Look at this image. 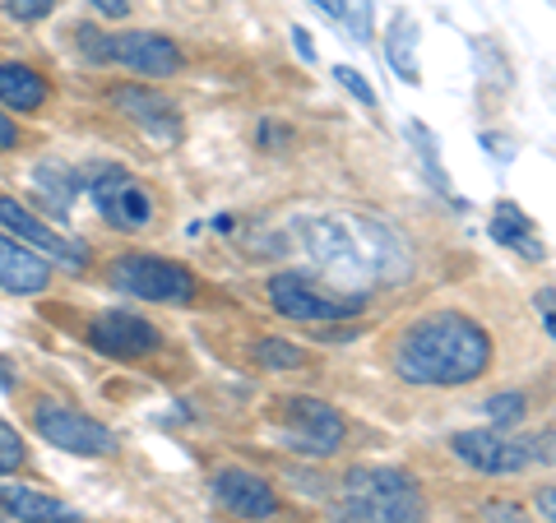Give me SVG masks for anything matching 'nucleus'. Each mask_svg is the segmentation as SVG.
Returning a JSON list of instances; mask_svg holds the SVG:
<instances>
[{"mask_svg": "<svg viewBox=\"0 0 556 523\" xmlns=\"http://www.w3.org/2000/svg\"><path fill=\"white\" fill-rule=\"evenodd\" d=\"M486 417L496 422V431L515 426L519 417H525V394H496V398H486Z\"/></svg>", "mask_w": 556, "mask_h": 523, "instance_id": "nucleus-23", "label": "nucleus"}, {"mask_svg": "<svg viewBox=\"0 0 556 523\" xmlns=\"http://www.w3.org/2000/svg\"><path fill=\"white\" fill-rule=\"evenodd\" d=\"M343 435H348L343 417H339V408H329L325 398L298 394V398L278 404V441H283V449H292V455L329 459L343 445Z\"/></svg>", "mask_w": 556, "mask_h": 523, "instance_id": "nucleus-6", "label": "nucleus"}, {"mask_svg": "<svg viewBox=\"0 0 556 523\" xmlns=\"http://www.w3.org/2000/svg\"><path fill=\"white\" fill-rule=\"evenodd\" d=\"M486 366H492V339L459 310H431V316L413 320L404 339L394 343V375L408 385H473L486 375Z\"/></svg>", "mask_w": 556, "mask_h": 523, "instance_id": "nucleus-2", "label": "nucleus"}, {"mask_svg": "<svg viewBox=\"0 0 556 523\" xmlns=\"http://www.w3.org/2000/svg\"><path fill=\"white\" fill-rule=\"evenodd\" d=\"M269 306L298 324H334V320L362 316V310H367V296L316 283L311 273H274L269 278Z\"/></svg>", "mask_w": 556, "mask_h": 523, "instance_id": "nucleus-4", "label": "nucleus"}, {"mask_svg": "<svg viewBox=\"0 0 556 523\" xmlns=\"http://www.w3.org/2000/svg\"><path fill=\"white\" fill-rule=\"evenodd\" d=\"M47 283H51V265H47V259L38 251L20 246L14 237L0 232V288L20 292V296H38V292H47Z\"/></svg>", "mask_w": 556, "mask_h": 523, "instance_id": "nucleus-15", "label": "nucleus"}, {"mask_svg": "<svg viewBox=\"0 0 556 523\" xmlns=\"http://www.w3.org/2000/svg\"><path fill=\"white\" fill-rule=\"evenodd\" d=\"M0 102L14 112H38L47 102V79L33 65L0 61Z\"/></svg>", "mask_w": 556, "mask_h": 523, "instance_id": "nucleus-18", "label": "nucleus"}, {"mask_svg": "<svg viewBox=\"0 0 556 523\" xmlns=\"http://www.w3.org/2000/svg\"><path fill=\"white\" fill-rule=\"evenodd\" d=\"M329 514L334 523H427V496L404 468H353L329 500Z\"/></svg>", "mask_w": 556, "mask_h": 523, "instance_id": "nucleus-3", "label": "nucleus"}, {"mask_svg": "<svg viewBox=\"0 0 556 523\" xmlns=\"http://www.w3.org/2000/svg\"><path fill=\"white\" fill-rule=\"evenodd\" d=\"M98 14H108V20H126L130 14V0H89Z\"/></svg>", "mask_w": 556, "mask_h": 523, "instance_id": "nucleus-27", "label": "nucleus"}, {"mask_svg": "<svg viewBox=\"0 0 556 523\" xmlns=\"http://www.w3.org/2000/svg\"><path fill=\"white\" fill-rule=\"evenodd\" d=\"M306 255L320 265L325 278L339 288H371V283H404L413 273V251L390 222L367 214H329L306 218L302 228Z\"/></svg>", "mask_w": 556, "mask_h": 523, "instance_id": "nucleus-1", "label": "nucleus"}, {"mask_svg": "<svg viewBox=\"0 0 556 523\" xmlns=\"http://www.w3.org/2000/svg\"><path fill=\"white\" fill-rule=\"evenodd\" d=\"M450 449L468 463L478 468L486 477H506V473H519V468L533 463V441H510L506 431H459Z\"/></svg>", "mask_w": 556, "mask_h": 523, "instance_id": "nucleus-11", "label": "nucleus"}, {"mask_svg": "<svg viewBox=\"0 0 556 523\" xmlns=\"http://www.w3.org/2000/svg\"><path fill=\"white\" fill-rule=\"evenodd\" d=\"M0 510L20 523H70L75 510L56 496H42L33 486H20V482H0Z\"/></svg>", "mask_w": 556, "mask_h": 523, "instance_id": "nucleus-16", "label": "nucleus"}, {"mask_svg": "<svg viewBox=\"0 0 556 523\" xmlns=\"http://www.w3.org/2000/svg\"><path fill=\"white\" fill-rule=\"evenodd\" d=\"M417 20L408 10H399L394 20H390V38H386V61H390V69L404 84H422V61H417Z\"/></svg>", "mask_w": 556, "mask_h": 523, "instance_id": "nucleus-17", "label": "nucleus"}, {"mask_svg": "<svg viewBox=\"0 0 556 523\" xmlns=\"http://www.w3.org/2000/svg\"><path fill=\"white\" fill-rule=\"evenodd\" d=\"M214 500L237 519H269L278 514V496L265 477L247 473V468H223L214 473Z\"/></svg>", "mask_w": 556, "mask_h": 523, "instance_id": "nucleus-13", "label": "nucleus"}, {"mask_svg": "<svg viewBox=\"0 0 556 523\" xmlns=\"http://www.w3.org/2000/svg\"><path fill=\"white\" fill-rule=\"evenodd\" d=\"M112 107L126 112L135 126H144L153 139H177L181 135L177 107H172L163 93H153V89H139V84H116V89H112Z\"/></svg>", "mask_w": 556, "mask_h": 523, "instance_id": "nucleus-14", "label": "nucleus"}, {"mask_svg": "<svg viewBox=\"0 0 556 523\" xmlns=\"http://www.w3.org/2000/svg\"><path fill=\"white\" fill-rule=\"evenodd\" d=\"M79 38H84V56L116 61V65L135 69V75L163 79V75H177L181 69L177 42L163 38V33H89V28H79Z\"/></svg>", "mask_w": 556, "mask_h": 523, "instance_id": "nucleus-7", "label": "nucleus"}, {"mask_svg": "<svg viewBox=\"0 0 556 523\" xmlns=\"http://www.w3.org/2000/svg\"><path fill=\"white\" fill-rule=\"evenodd\" d=\"M292 47H298V56H302V61H316V42H311V33H306V28H292Z\"/></svg>", "mask_w": 556, "mask_h": 523, "instance_id": "nucleus-29", "label": "nucleus"}, {"mask_svg": "<svg viewBox=\"0 0 556 523\" xmlns=\"http://www.w3.org/2000/svg\"><path fill=\"white\" fill-rule=\"evenodd\" d=\"M5 10L14 14V20H24V24H38V20H47V14L56 10V0H5Z\"/></svg>", "mask_w": 556, "mask_h": 523, "instance_id": "nucleus-26", "label": "nucleus"}, {"mask_svg": "<svg viewBox=\"0 0 556 523\" xmlns=\"http://www.w3.org/2000/svg\"><path fill=\"white\" fill-rule=\"evenodd\" d=\"M89 343L98 347V353H108V357L135 361V357L159 353L163 334L144 316H130V310H102V316L89 324Z\"/></svg>", "mask_w": 556, "mask_h": 523, "instance_id": "nucleus-12", "label": "nucleus"}, {"mask_svg": "<svg viewBox=\"0 0 556 523\" xmlns=\"http://www.w3.org/2000/svg\"><path fill=\"white\" fill-rule=\"evenodd\" d=\"M538 510H543V519H552V510H556V492H552V486L538 492Z\"/></svg>", "mask_w": 556, "mask_h": 523, "instance_id": "nucleus-31", "label": "nucleus"}, {"mask_svg": "<svg viewBox=\"0 0 556 523\" xmlns=\"http://www.w3.org/2000/svg\"><path fill=\"white\" fill-rule=\"evenodd\" d=\"M334 20L353 33V42H371L376 33V0H334Z\"/></svg>", "mask_w": 556, "mask_h": 523, "instance_id": "nucleus-22", "label": "nucleus"}, {"mask_svg": "<svg viewBox=\"0 0 556 523\" xmlns=\"http://www.w3.org/2000/svg\"><path fill=\"white\" fill-rule=\"evenodd\" d=\"M255 361L265 366V371H302L306 353L298 343H288V339H260L255 343Z\"/></svg>", "mask_w": 556, "mask_h": 523, "instance_id": "nucleus-21", "label": "nucleus"}, {"mask_svg": "<svg viewBox=\"0 0 556 523\" xmlns=\"http://www.w3.org/2000/svg\"><path fill=\"white\" fill-rule=\"evenodd\" d=\"M89 200L102 214V222H112L121 232H139V228H149V218H153L149 190L139 186L126 167H93Z\"/></svg>", "mask_w": 556, "mask_h": 523, "instance_id": "nucleus-9", "label": "nucleus"}, {"mask_svg": "<svg viewBox=\"0 0 556 523\" xmlns=\"http://www.w3.org/2000/svg\"><path fill=\"white\" fill-rule=\"evenodd\" d=\"M28 449L20 441V431H14L10 422H0V473H14V468H24Z\"/></svg>", "mask_w": 556, "mask_h": 523, "instance_id": "nucleus-24", "label": "nucleus"}, {"mask_svg": "<svg viewBox=\"0 0 556 523\" xmlns=\"http://www.w3.org/2000/svg\"><path fill=\"white\" fill-rule=\"evenodd\" d=\"M108 278H112L116 292L139 296V302H159V306H190L200 296L195 273L181 269L177 259H163V255H149V251L116 255Z\"/></svg>", "mask_w": 556, "mask_h": 523, "instance_id": "nucleus-5", "label": "nucleus"}, {"mask_svg": "<svg viewBox=\"0 0 556 523\" xmlns=\"http://www.w3.org/2000/svg\"><path fill=\"white\" fill-rule=\"evenodd\" d=\"M492 241L519 251L525 259H543V255H547L543 241L533 237V218H529L519 204H496V214H492Z\"/></svg>", "mask_w": 556, "mask_h": 523, "instance_id": "nucleus-19", "label": "nucleus"}, {"mask_svg": "<svg viewBox=\"0 0 556 523\" xmlns=\"http://www.w3.org/2000/svg\"><path fill=\"white\" fill-rule=\"evenodd\" d=\"M33 431H38L47 445L65 449V455H98V459L116 455V435L102 422H93L89 412L65 408V404H38L33 408Z\"/></svg>", "mask_w": 556, "mask_h": 523, "instance_id": "nucleus-8", "label": "nucleus"}, {"mask_svg": "<svg viewBox=\"0 0 556 523\" xmlns=\"http://www.w3.org/2000/svg\"><path fill=\"white\" fill-rule=\"evenodd\" d=\"M311 5H316V10H325L329 20H334V0H311Z\"/></svg>", "mask_w": 556, "mask_h": 523, "instance_id": "nucleus-32", "label": "nucleus"}, {"mask_svg": "<svg viewBox=\"0 0 556 523\" xmlns=\"http://www.w3.org/2000/svg\"><path fill=\"white\" fill-rule=\"evenodd\" d=\"M0 228H5L14 241H28V246H38L47 259H56V265L75 269V273L89 265V246H84V241L65 237L56 228H47L42 218H33L28 208L20 200H10V195H0Z\"/></svg>", "mask_w": 556, "mask_h": 523, "instance_id": "nucleus-10", "label": "nucleus"}, {"mask_svg": "<svg viewBox=\"0 0 556 523\" xmlns=\"http://www.w3.org/2000/svg\"><path fill=\"white\" fill-rule=\"evenodd\" d=\"M538 310H543V334H556V316H552V288L538 292Z\"/></svg>", "mask_w": 556, "mask_h": 523, "instance_id": "nucleus-30", "label": "nucleus"}, {"mask_svg": "<svg viewBox=\"0 0 556 523\" xmlns=\"http://www.w3.org/2000/svg\"><path fill=\"white\" fill-rule=\"evenodd\" d=\"M334 75H339V84H343V89H348V93H353V98L362 102V107H376V93H371V84H367V79H362V75H357V69H353V65H339V69H334Z\"/></svg>", "mask_w": 556, "mask_h": 523, "instance_id": "nucleus-25", "label": "nucleus"}, {"mask_svg": "<svg viewBox=\"0 0 556 523\" xmlns=\"http://www.w3.org/2000/svg\"><path fill=\"white\" fill-rule=\"evenodd\" d=\"M408 139H413V149H417V158H422V167L431 171V190L445 200H455L450 195V177H445V167H441V144H437V135H431L422 120H408ZM459 204V200H455Z\"/></svg>", "mask_w": 556, "mask_h": 523, "instance_id": "nucleus-20", "label": "nucleus"}, {"mask_svg": "<svg viewBox=\"0 0 556 523\" xmlns=\"http://www.w3.org/2000/svg\"><path fill=\"white\" fill-rule=\"evenodd\" d=\"M14 144H20V126H14V120H10L5 112H0V153L14 149Z\"/></svg>", "mask_w": 556, "mask_h": 523, "instance_id": "nucleus-28", "label": "nucleus"}]
</instances>
